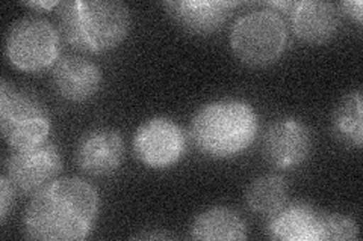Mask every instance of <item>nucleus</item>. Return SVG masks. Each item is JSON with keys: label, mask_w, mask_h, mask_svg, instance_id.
Here are the masks:
<instances>
[{"label": "nucleus", "mask_w": 363, "mask_h": 241, "mask_svg": "<svg viewBox=\"0 0 363 241\" xmlns=\"http://www.w3.org/2000/svg\"><path fill=\"white\" fill-rule=\"evenodd\" d=\"M236 5V2L223 0H169L164 4V8L182 29L197 35H208L224 25Z\"/></svg>", "instance_id": "nucleus-12"}, {"label": "nucleus", "mask_w": 363, "mask_h": 241, "mask_svg": "<svg viewBox=\"0 0 363 241\" xmlns=\"http://www.w3.org/2000/svg\"><path fill=\"white\" fill-rule=\"evenodd\" d=\"M321 214L312 205L295 202L271 214L267 233L280 241H320Z\"/></svg>", "instance_id": "nucleus-13"}, {"label": "nucleus", "mask_w": 363, "mask_h": 241, "mask_svg": "<svg viewBox=\"0 0 363 241\" xmlns=\"http://www.w3.org/2000/svg\"><path fill=\"white\" fill-rule=\"evenodd\" d=\"M340 8H342L344 13H347L351 18H354L360 25L363 18V11H362L363 5L360 0H350V2H344L340 5Z\"/></svg>", "instance_id": "nucleus-20"}, {"label": "nucleus", "mask_w": 363, "mask_h": 241, "mask_svg": "<svg viewBox=\"0 0 363 241\" xmlns=\"http://www.w3.org/2000/svg\"><path fill=\"white\" fill-rule=\"evenodd\" d=\"M359 240V226L353 217L335 213L321 214L320 241Z\"/></svg>", "instance_id": "nucleus-18"}, {"label": "nucleus", "mask_w": 363, "mask_h": 241, "mask_svg": "<svg viewBox=\"0 0 363 241\" xmlns=\"http://www.w3.org/2000/svg\"><path fill=\"white\" fill-rule=\"evenodd\" d=\"M14 187L11 186L9 180L4 175L0 178V222H2V225H5L8 219L9 208L14 201Z\"/></svg>", "instance_id": "nucleus-19"}, {"label": "nucleus", "mask_w": 363, "mask_h": 241, "mask_svg": "<svg viewBox=\"0 0 363 241\" xmlns=\"http://www.w3.org/2000/svg\"><path fill=\"white\" fill-rule=\"evenodd\" d=\"M58 26L62 38L88 53H104L126 40L130 11L117 0H70L60 5Z\"/></svg>", "instance_id": "nucleus-3"}, {"label": "nucleus", "mask_w": 363, "mask_h": 241, "mask_svg": "<svg viewBox=\"0 0 363 241\" xmlns=\"http://www.w3.org/2000/svg\"><path fill=\"white\" fill-rule=\"evenodd\" d=\"M60 2H28L26 6L35 8V9H52L55 6H60Z\"/></svg>", "instance_id": "nucleus-21"}, {"label": "nucleus", "mask_w": 363, "mask_h": 241, "mask_svg": "<svg viewBox=\"0 0 363 241\" xmlns=\"http://www.w3.org/2000/svg\"><path fill=\"white\" fill-rule=\"evenodd\" d=\"M60 35L48 20L25 17L9 28L5 53L11 65L25 73H41L58 57Z\"/></svg>", "instance_id": "nucleus-6"}, {"label": "nucleus", "mask_w": 363, "mask_h": 241, "mask_svg": "<svg viewBox=\"0 0 363 241\" xmlns=\"http://www.w3.org/2000/svg\"><path fill=\"white\" fill-rule=\"evenodd\" d=\"M332 131L336 141L348 148H362V93L354 90L339 100L332 114Z\"/></svg>", "instance_id": "nucleus-16"}, {"label": "nucleus", "mask_w": 363, "mask_h": 241, "mask_svg": "<svg viewBox=\"0 0 363 241\" xmlns=\"http://www.w3.org/2000/svg\"><path fill=\"white\" fill-rule=\"evenodd\" d=\"M101 70L85 57L64 56L56 62L53 83L58 94L72 102H82L93 98L101 86Z\"/></svg>", "instance_id": "nucleus-11"}, {"label": "nucleus", "mask_w": 363, "mask_h": 241, "mask_svg": "<svg viewBox=\"0 0 363 241\" xmlns=\"http://www.w3.org/2000/svg\"><path fill=\"white\" fill-rule=\"evenodd\" d=\"M126 148L117 130L94 129L79 141L76 160L82 172L91 177H106L116 172L124 160Z\"/></svg>", "instance_id": "nucleus-10"}, {"label": "nucleus", "mask_w": 363, "mask_h": 241, "mask_svg": "<svg viewBox=\"0 0 363 241\" xmlns=\"http://www.w3.org/2000/svg\"><path fill=\"white\" fill-rule=\"evenodd\" d=\"M0 127L13 149H25L45 142L50 134V117L41 102L25 90L0 85Z\"/></svg>", "instance_id": "nucleus-5"}, {"label": "nucleus", "mask_w": 363, "mask_h": 241, "mask_svg": "<svg viewBox=\"0 0 363 241\" xmlns=\"http://www.w3.org/2000/svg\"><path fill=\"white\" fill-rule=\"evenodd\" d=\"M292 29L300 40L309 44H324L337 32L339 17L332 4L295 2L291 5Z\"/></svg>", "instance_id": "nucleus-14"}, {"label": "nucleus", "mask_w": 363, "mask_h": 241, "mask_svg": "<svg viewBox=\"0 0 363 241\" xmlns=\"http://www.w3.org/2000/svg\"><path fill=\"white\" fill-rule=\"evenodd\" d=\"M189 235L203 241H238L247 238V225L240 214L225 206L203 211L191 223Z\"/></svg>", "instance_id": "nucleus-15"}, {"label": "nucleus", "mask_w": 363, "mask_h": 241, "mask_svg": "<svg viewBox=\"0 0 363 241\" xmlns=\"http://www.w3.org/2000/svg\"><path fill=\"white\" fill-rule=\"evenodd\" d=\"M62 169L60 149L50 142L13 149L6 158L5 177L20 194H35L49 186Z\"/></svg>", "instance_id": "nucleus-7"}, {"label": "nucleus", "mask_w": 363, "mask_h": 241, "mask_svg": "<svg viewBox=\"0 0 363 241\" xmlns=\"http://www.w3.org/2000/svg\"><path fill=\"white\" fill-rule=\"evenodd\" d=\"M288 40L283 18L269 9H259L235 23L230 44L235 56L250 66H268L280 59Z\"/></svg>", "instance_id": "nucleus-4"}, {"label": "nucleus", "mask_w": 363, "mask_h": 241, "mask_svg": "<svg viewBox=\"0 0 363 241\" xmlns=\"http://www.w3.org/2000/svg\"><path fill=\"white\" fill-rule=\"evenodd\" d=\"M288 182L279 175L256 178L247 190L248 208L259 214H274L286 204Z\"/></svg>", "instance_id": "nucleus-17"}, {"label": "nucleus", "mask_w": 363, "mask_h": 241, "mask_svg": "<svg viewBox=\"0 0 363 241\" xmlns=\"http://www.w3.org/2000/svg\"><path fill=\"white\" fill-rule=\"evenodd\" d=\"M133 151L147 167H172L180 162L186 151V136L176 121L156 117L143 122L136 130Z\"/></svg>", "instance_id": "nucleus-8"}, {"label": "nucleus", "mask_w": 363, "mask_h": 241, "mask_svg": "<svg viewBox=\"0 0 363 241\" xmlns=\"http://www.w3.org/2000/svg\"><path fill=\"white\" fill-rule=\"evenodd\" d=\"M259 131L255 109L242 100H218L201 106L191 119L196 148L212 158H229L252 146Z\"/></svg>", "instance_id": "nucleus-2"}, {"label": "nucleus", "mask_w": 363, "mask_h": 241, "mask_svg": "<svg viewBox=\"0 0 363 241\" xmlns=\"http://www.w3.org/2000/svg\"><path fill=\"white\" fill-rule=\"evenodd\" d=\"M100 211L97 190L81 178H60L33 194L25 213L32 240L81 241L93 231Z\"/></svg>", "instance_id": "nucleus-1"}, {"label": "nucleus", "mask_w": 363, "mask_h": 241, "mask_svg": "<svg viewBox=\"0 0 363 241\" xmlns=\"http://www.w3.org/2000/svg\"><path fill=\"white\" fill-rule=\"evenodd\" d=\"M262 151L267 162L279 169H292L303 165L312 151V136L303 121L281 118L269 125Z\"/></svg>", "instance_id": "nucleus-9"}]
</instances>
